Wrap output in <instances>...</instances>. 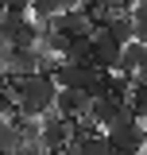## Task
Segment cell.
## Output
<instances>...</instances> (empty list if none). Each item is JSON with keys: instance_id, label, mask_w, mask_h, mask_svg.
<instances>
[{"instance_id": "1", "label": "cell", "mask_w": 147, "mask_h": 155, "mask_svg": "<svg viewBox=\"0 0 147 155\" xmlns=\"http://www.w3.org/2000/svg\"><path fill=\"white\" fill-rule=\"evenodd\" d=\"M12 85V101H16V113L27 120H43L47 113H54V97L58 85L51 74H27V78H8Z\"/></svg>"}, {"instance_id": "2", "label": "cell", "mask_w": 147, "mask_h": 155, "mask_svg": "<svg viewBox=\"0 0 147 155\" xmlns=\"http://www.w3.org/2000/svg\"><path fill=\"white\" fill-rule=\"evenodd\" d=\"M70 132H74V120H62L58 113H47L39 120V151L62 155L66 143H70Z\"/></svg>"}, {"instance_id": "3", "label": "cell", "mask_w": 147, "mask_h": 155, "mask_svg": "<svg viewBox=\"0 0 147 155\" xmlns=\"http://www.w3.org/2000/svg\"><path fill=\"white\" fill-rule=\"evenodd\" d=\"M97 66H74V62H58L54 66V85L58 89H81V93H89V85L97 81Z\"/></svg>"}, {"instance_id": "4", "label": "cell", "mask_w": 147, "mask_h": 155, "mask_svg": "<svg viewBox=\"0 0 147 155\" xmlns=\"http://www.w3.org/2000/svg\"><path fill=\"white\" fill-rule=\"evenodd\" d=\"M120 51H124V47H120V43H112L101 27L89 35V58H93V66H97V70L112 74V70H116V62H120Z\"/></svg>"}, {"instance_id": "5", "label": "cell", "mask_w": 147, "mask_h": 155, "mask_svg": "<svg viewBox=\"0 0 147 155\" xmlns=\"http://www.w3.org/2000/svg\"><path fill=\"white\" fill-rule=\"evenodd\" d=\"M116 74L124 78V81H132L136 74H147V43H136V39H132L128 47L120 51V62H116Z\"/></svg>"}, {"instance_id": "6", "label": "cell", "mask_w": 147, "mask_h": 155, "mask_svg": "<svg viewBox=\"0 0 147 155\" xmlns=\"http://www.w3.org/2000/svg\"><path fill=\"white\" fill-rule=\"evenodd\" d=\"M120 113H124V101H116V97L105 93V97H93V101H89V113H85V116H89L101 132H109L112 124H116V116H120Z\"/></svg>"}, {"instance_id": "7", "label": "cell", "mask_w": 147, "mask_h": 155, "mask_svg": "<svg viewBox=\"0 0 147 155\" xmlns=\"http://www.w3.org/2000/svg\"><path fill=\"white\" fill-rule=\"evenodd\" d=\"M54 113L62 116V120H81V116L89 113V97L81 93V89H58Z\"/></svg>"}, {"instance_id": "8", "label": "cell", "mask_w": 147, "mask_h": 155, "mask_svg": "<svg viewBox=\"0 0 147 155\" xmlns=\"http://www.w3.org/2000/svg\"><path fill=\"white\" fill-rule=\"evenodd\" d=\"M128 105L132 113H136V120H147V74H136L128 85Z\"/></svg>"}, {"instance_id": "9", "label": "cell", "mask_w": 147, "mask_h": 155, "mask_svg": "<svg viewBox=\"0 0 147 155\" xmlns=\"http://www.w3.org/2000/svg\"><path fill=\"white\" fill-rule=\"evenodd\" d=\"M101 31H105L112 43H120V47H128L132 39H136V31H132V16H116V19H109Z\"/></svg>"}, {"instance_id": "10", "label": "cell", "mask_w": 147, "mask_h": 155, "mask_svg": "<svg viewBox=\"0 0 147 155\" xmlns=\"http://www.w3.org/2000/svg\"><path fill=\"white\" fill-rule=\"evenodd\" d=\"M4 16H19V19H31V0H4Z\"/></svg>"}, {"instance_id": "11", "label": "cell", "mask_w": 147, "mask_h": 155, "mask_svg": "<svg viewBox=\"0 0 147 155\" xmlns=\"http://www.w3.org/2000/svg\"><path fill=\"white\" fill-rule=\"evenodd\" d=\"M58 8H62V12H70V8H81V0H58Z\"/></svg>"}, {"instance_id": "12", "label": "cell", "mask_w": 147, "mask_h": 155, "mask_svg": "<svg viewBox=\"0 0 147 155\" xmlns=\"http://www.w3.org/2000/svg\"><path fill=\"white\" fill-rule=\"evenodd\" d=\"M97 4H105V0H81V8L89 12V8H97Z\"/></svg>"}]
</instances>
